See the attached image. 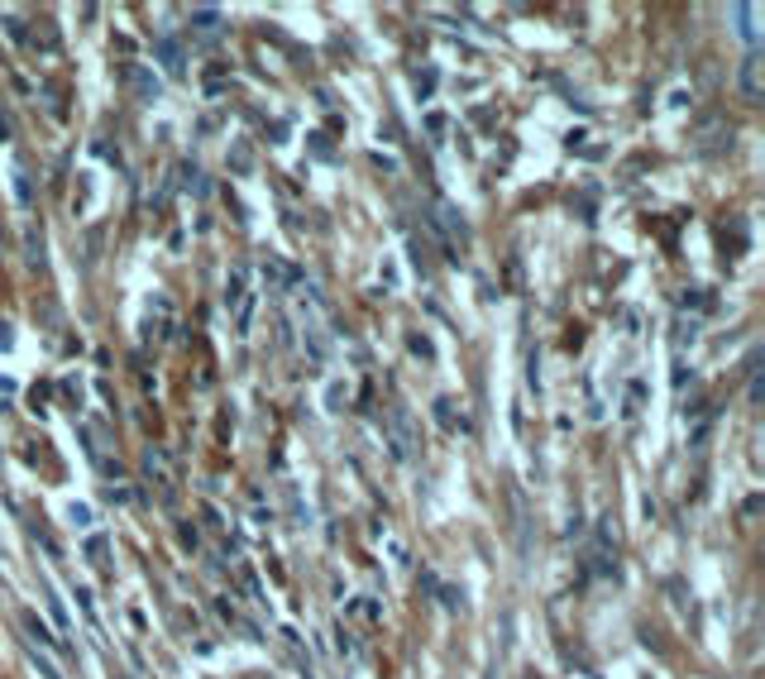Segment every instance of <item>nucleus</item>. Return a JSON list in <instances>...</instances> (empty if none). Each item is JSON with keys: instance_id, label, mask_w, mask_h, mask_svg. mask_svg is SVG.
<instances>
[{"instance_id": "1", "label": "nucleus", "mask_w": 765, "mask_h": 679, "mask_svg": "<svg viewBox=\"0 0 765 679\" xmlns=\"http://www.w3.org/2000/svg\"><path fill=\"white\" fill-rule=\"evenodd\" d=\"M732 120L727 115H718V110H708L699 125L689 130V149L699 158H718V154H732Z\"/></svg>"}, {"instance_id": "2", "label": "nucleus", "mask_w": 765, "mask_h": 679, "mask_svg": "<svg viewBox=\"0 0 765 679\" xmlns=\"http://www.w3.org/2000/svg\"><path fill=\"white\" fill-rule=\"evenodd\" d=\"M737 91H742L746 106H765V53L751 48L742 58V72H737Z\"/></svg>"}, {"instance_id": "3", "label": "nucleus", "mask_w": 765, "mask_h": 679, "mask_svg": "<svg viewBox=\"0 0 765 679\" xmlns=\"http://www.w3.org/2000/svg\"><path fill=\"white\" fill-rule=\"evenodd\" d=\"M383 431H388V445H393L397 460H412L416 436H412V421H407L402 407H388V412H383Z\"/></svg>"}, {"instance_id": "4", "label": "nucleus", "mask_w": 765, "mask_h": 679, "mask_svg": "<svg viewBox=\"0 0 765 679\" xmlns=\"http://www.w3.org/2000/svg\"><path fill=\"white\" fill-rule=\"evenodd\" d=\"M144 474H149V483H158L163 488V503H173V455L163 450V445H144Z\"/></svg>"}, {"instance_id": "5", "label": "nucleus", "mask_w": 765, "mask_h": 679, "mask_svg": "<svg viewBox=\"0 0 765 679\" xmlns=\"http://www.w3.org/2000/svg\"><path fill=\"white\" fill-rule=\"evenodd\" d=\"M168 335H173V302H168V297H153L149 316H144V340H149V345H163Z\"/></svg>"}, {"instance_id": "6", "label": "nucleus", "mask_w": 765, "mask_h": 679, "mask_svg": "<svg viewBox=\"0 0 765 679\" xmlns=\"http://www.w3.org/2000/svg\"><path fill=\"white\" fill-rule=\"evenodd\" d=\"M244 268H230V283H225V307H230V316H235V326H249V287H244Z\"/></svg>"}, {"instance_id": "7", "label": "nucleus", "mask_w": 765, "mask_h": 679, "mask_svg": "<svg viewBox=\"0 0 765 679\" xmlns=\"http://www.w3.org/2000/svg\"><path fill=\"white\" fill-rule=\"evenodd\" d=\"M436 225L445 230V249H455V244L469 240V225L459 220V211L450 206V201H436Z\"/></svg>"}, {"instance_id": "8", "label": "nucleus", "mask_w": 765, "mask_h": 679, "mask_svg": "<svg viewBox=\"0 0 765 679\" xmlns=\"http://www.w3.org/2000/svg\"><path fill=\"white\" fill-rule=\"evenodd\" d=\"M120 77H125V87H134L139 91V101H158V77H153L149 67H139V63H125L120 67Z\"/></svg>"}, {"instance_id": "9", "label": "nucleus", "mask_w": 765, "mask_h": 679, "mask_svg": "<svg viewBox=\"0 0 765 679\" xmlns=\"http://www.w3.org/2000/svg\"><path fill=\"white\" fill-rule=\"evenodd\" d=\"M153 53H158V63L168 67V77H177V82L187 77V53H182V44H177V39H168V34H163V39L153 44Z\"/></svg>"}, {"instance_id": "10", "label": "nucleus", "mask_w": 765, "mask_h": 679, "mask_svg": "<svg viewBox=\"0 0 765 679\" xmlns=\"http://www.w3.org/2000/svg\"><path fill=\"white\" fill-rule=\"evenodd\" d=\"M220 29H225L220 10H206V5H197V10H192V34H197V39H206V44H211V39H220Z\"/></svg>"}, {"instance_id": "11", "label": "nucleus", "mask_w": 765, "mask_h": 679, "mask_svg": "<svg viewBox=\"0 0 765 679\" xmlns=\"http://www.w3.org/2000/svg\"><path fill=\"white\" fill-rule=\"evenodd\" d=\"M732 15L742 20V24H737V29H742V39H746V44H751V48L761 44V24H756V20H761V5H737Z\"/></svg>"}, {"instance_id": "12", "label": "nucleus", "mask_w": 765, "mask_h": 679, "mask_svg": "<svg viewBox=\"0 0 765 679\" xmlns=\"http://www.w3.org/2000/svg\"><path fill=\"white\" fill-rule=\"evenodd\" d=\"M436 421L445 426V431H469V421L455 412V402H450V397H436Z\"/></svg>"}, {"instance_id": "13", "label": "nucleus", "mask_w": 765, "mask_h": 679, "mask_svg": "<svg viewBox=\"0 0 765 679\" xmlns=\"http://www.w3.org/2000/svg\"><path fill=\"white\" fill-rule=\"evenodd\" d=\"M20 622H24V632H29V636H39L44 646H63V641H58V636H53V632H48V627H44V622H39V613H24Z\"/></svg>"}, {"instance_id": "14", "label": "nucleus", "mask_w": 765, "mask_h": 679, "mask_svg": "<svg viewBox=\"0 0 765 679\" xmlns=\"http://www.w3.org/2000/svg\"><path fill=\"white\" fill-rule=\"evenodd\" d=\"M29 44H34V48H48V53H53V48H58V29H53V20H39V29L29 34Z\"/></svg>"}, {"instance_id": "15", "label": "nucleus", "mask_w": 765, "mask_h": 679, "mask_svg": "<svg viewBox=\"0 0 765 679\" xmlns=\"http://www.w3.org/2000/svg\"><path fill=\"white\" fill-rule=\"evenodd\" d=\"M263 273L273 278V287H292V283H297V273H292L287 263H278V259H268V263H263Z\"/></svg>"}, {"instance_id": "16", "label": "nucleus", "mask_w": 765, "mask_h": 679, "mask_svg": "<svg viewBox=\"0 0 765 679\" xmlns=\"http://www.w3.org/2000/svg\"><path fill=\"white\" fill-rule=\"evenodd\" d=\"M694 340H699V321H684V316H679L675 321V350L694 345Z\"/></svg>"}, {"instance_id": "17", "label": "nucleus", "mask_w": 765, "mask_h": 679, "mask_svg": "<svg viewBox=\"0 0 765 679\" xmlns=\"http://www.w3.org/2000/svg\"><path fill=\"white\" fill-rule=\"evenodd\" d=\"M24 244H29V268H44V235H39V230H29V235H24Z\"/></svg>"}, {"instance_id": "18", "label": "nucleus", "mask_w": 765, "mask_h": 679, "mask_svg": "<svg viewBox=\"0 0 765 679\" xmlns=\"http://www.w3.org/2000/svg\"><path fill=\"white\" fill-rule=\"evenodd\" d=\"M106 555H110V541H106V536H91V541H87V560H91V565H106Z\"/></svg>"}, {"instance_id": "19", "label": "nucleus", "mask_w": 765, "mask_h": 679, "mask_svg": "<svg viewBox=\"0 0 765 679\" xmlns=\"http://www.w3.org/2000/svg\"><path fill=\"white\" fill-rule=\"evenodd\" d=\"M407 350H412L416 359H436V345H431L426 335H407Z\"/></svg>"}, {"instance_id": "20", "label": "nucleus", "mask_w": 765, "mask_h": 679, "mask_svg": "<svg viewBox=\"0 0 765 679\" xmlns=\"http://www.w3.org/2000/svg\"><path fill=\"white\" fill-rule=\"evenodd\" d=\"M39 589H44V598H48V613H53V622H58V627H67V613H63V603H58V593L48 589V579L39 584Z\"/></svg>"}, {"instance_id": "21", "label": "nucleus", "mask_w": 765, "mask_h": 679, "mask_svg": "<svg viewBox=\"0 0 765 679\" xmlns=\"http://www.w3.org/2000/svg\"><path fill=\"white\" fill-rule=\"evenodd\" d=\"M29 660L39 665V675H44V679H63V675H58V665H53V660H48V656H39L34 646H29Z\"/></svg>"}, {"instance_id": "22", "label": "nucleus", "mask_w": 765, "mask_h": 679, "mask_svg": "<svg viewBox=\"0 0 765 679\" xmlns=\"http://www.w3.org/2000/svg\"><path fill=\"white\" fill-rule=\"evenodd\" d=\"M96 254H101V225H96V230H87V259H82V263L91 268V263H96Z\"/></svg>"}, {"instance_id": "23", "label": "nucleus", "mask_w": 765, "mask_h": 679, "mask_svg": "<svg viewBox=\"0 0 765 679\" xmlns=\"http://www.w3.org/2000/svg\"><path fill=\"white\" fill-rule=\"evenodd\" d=\"M641 393H646L641 383H632V388H627V407H622L627 417H636V412H641Z\"/></svg>"}, {"instance_id": "24", "label": "nucleus", "mask_w": 765, "mask_h": 679, "mask_svg": "<svg viewBox=\"0 0 765 679\" xmlns=\"http://www.w3.org/2000/svg\"><path fill=\"white\" fill-rule=\"evenodd\" d=\"M440 603L455 613V608H464V589H440Z\"/></svg>"}, {"instance_id": "25", "label": "nucleus", "mask_w": 765, "mask_h": 679, "mask_svg": "<svg viewBox=\"0 0 765 679\" xmlns=\"http://www.w3.org/2000/svg\"><path fill=\"white\" fill-rule=\"evenodd\" d=\"M684 307H708V297H703V287H684V297H679Z\"/></svg>"}, {"instance_id": "26", "label": "nucleus", "mask_w": 765, "mask_h": 679, "mask_svg": "<svg viewBox=\"0 0 765 679\" xmlns=\"http://www.w3.org/2000/svg\"><path fill=\"white\" fill-rule=\"evenodd\" d=\"M177 536H182V546H192V550H197V546H201V536H197V526H182V531H177Z\"/></svg>"}, {"instance_id": "27", "label": "nucleus", "mask_w": 765, "mask_h": 679, "mask_svg": "<svg viewBox=\"0 0 765 679\" xmlns=\"http://www.w3.org/2000/svg\"><path fill=\"white\" fill-rule=\"evenodd\" d=\"M5 34H10V39H20V44H24V20H15V15H10V20H5Z\"/></svg>"}, {"instance_id": "28", "label": "nucleus", "mask_w": 765, "mask_h": 679, "mask_svg": "<svg viewBox=\"0 0 765 679\" xmlns=\"http://www.w3.org/2000/svg\"><path fill=\"white\" fill-rule=\"evenodd\" d=\"M689 378H694V373H689V364H684V359H679V364H675V388H684V383H689Z\"/></svg>"}, {"instance_id": "29", "label": "nucleus", "mask_w": 765, "mask_h": 679, "mask_svg": "<svg viewBox=\"0 0 765 679\" xmlns=\"http://www.w3.org/2000/svg\"><path fill=\"white\" fill-rule=\"evenodd\" d=\"M436 87V72H421V77H416V91H421V96H426V91Z\"/></svg>"}, {"instance_id": "30", "label": "nucleus", "mask_w": 765, "mask_h": 679, "mask_svg": "<svg viewBox=\"0 0 765 679\" xmlns=\"http://www.w3.org/2000/svg\"><path fill=\"white\" fill-rule=\"evenodd\" d=\"M311 149H316V154H321V158H330V144H326V134H311Z\"/></svg>"}, {"instance_id": "31", "label": "nucleus", "mask_w": 765, "mask_h": 679, "mask_svg": "<svg viewBox=\"0 0 765 679\" xmlns=\"http://www.w3.org/2000/svg\"><path fill=\"white\" fill-rule=\"evenodd\" d=\"M0 350H10V326L0 321Z\"/></svg>"}, {"instance_id": "32", "label": "nucleus", "mask_w": 765, "mask_h": 679, "mask_svg": "<svg viewBox=\"0 0 765 679\" xmlns=\"http://www.w3.org/2000/svg\"><path fill=\"white\" fill-rule=\"evenodd\" d=\"M5 134H10V120H5V115H0V139H5Z\"/></svg>"}]
</instances>
